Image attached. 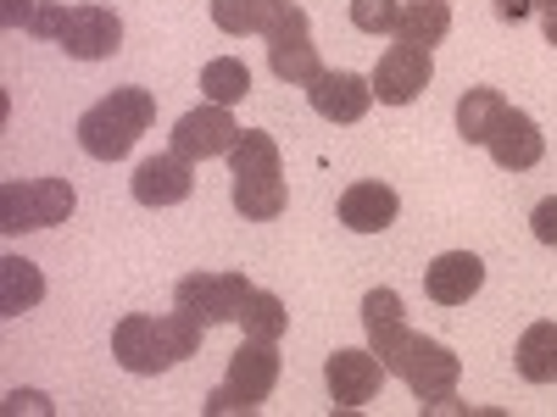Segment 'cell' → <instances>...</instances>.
<instances>
[{
	"instance_id": "cell-1",
	"label": "cell",
	"mask_w": 557,
	"mask_h": 417,
	"mask_svg": "<svg viewBox=\"0 0 557 417\" xmlns=\"http://www.w3.org/2000/svg\"><path fill=\"white\" fill-rule=\"evenodd\" d=\"M362 329H368V345L380 351L385 374H396L418 395V406H430V401H441V395L457 390L462 356L451 345L430 340V334H412L396 290H368L362 295Z\"/></svg>"
},
{
	"instance_id": "cell-2",
	"label": "cell",
	"mask_w": 557,
	"mask_h": 417,
	"mask_svg": "<svg viewBox=\"0 0 557 417\" xmlns=\"http://www.w3.org/2000/svg\"><path fill=\"white\" fill-rule=\"evenodd\" d=\"M207 323H196L190 312H168V317H146V312H128L117 329H112V356L123 374L134 379H157L168 374L173 362L196 356L201 351Z\"/></svg>"
},
{
	"instance_id": "cell-3",
	"label": "cell",
	"mask_w": 557,
	"mask_h": 417,
	"mask_svg": "<svg viewBox=\"0 0 557 417\" xmlns=\"http://www.w3.org/2000/svg\"><path fill=\"white\" fill-rule=\"evenodd\" d=\"M151 123H157V96L139 89V84H123V89H112L107 101H96L78 117V146H84V156H96V162H123L134 151V139L146 134Z\"/></svg>"
},
{
	"instance_id": "cell-4",
	"label": "cell",
	"mask_w": 557,
	"mask_h": 417,
	"mask_svg": "<svg viewBox=\"0 0 557 417\" xmlns=\"http://www.w3.org/2000/svg\"><path fill=\"white\" fill-rule=\"evenodd\" d=\"M28 34L57 39L73 62H107L123 45V17L112 7H62V0H45Z\"/></svg>"
},
{
	"instance_id": "cell-5",
	"label": "cell",
	"mask_w": 557,
	"mask_h": 417,
	"mask_svg": "<svg viewBox=\"0 0 557 417\" xmlns=\"http://www.w3.org/2000/svg\"><path fill=\"white\" fill-rule=\"evenodd\" d=\"M273 384H278V351H273V340H251V334H246V345L228 356L223 384L207 395V412H212V417L257 412V406L273 395Z\"/></svg>"
},
{
	"instance_id": "cell-6",
	"label": "cell",
	"mask_w": 557,
	"mask_h": 417,
	"mask_svg": "<svg viewBox=\"0 0 557 417\" xmlns=\"http://www.w3.org/2000/svg\"><path fill=\"white\" fill-rule=\"evenodd\" d=\"M78 206L67 178H12L0 190V235H28V228H57Z\"/></svg>"
},
{
	"instance_id": "cell-7",
	"label": "cell",
	"mask_w": 557,
	"mask_h": 417,
	"mask_svg": "<svg viewBox=\"0 0 557 417\" xmlns=\"http://www.w3.org/2000/svg\"><path fill=\"white\" fill-rule=\"evenodd\" d=\"M251 278L246 273H190V278H178V290H173V306L178 312H190L196 323H240L246 301H251Z\"/></svg>"
},
{
	"instance_id": "cell-8",
	"label": "cell",
	"mask_w": 557,
	"mask_h": 417,
	"mask_svg": "<svg viewBox=\"0 0 557 417\" xmlns=\"http://www.w3.org/2000/svg\"><path fill=\"white\" fill-rule=\"evenodd\" d=\"M235 139H240V123H235V112L218 106V101H207V106H196V112H184V117L173 123V151H178L184 162L228 156V151H235Z\"/></svg>"
},
{
	"instance_id": "cell-9",
	"label": "cell",
	"mask_w": 557,
	"mask_h": 417,
	"mask_svg": "<svg viewBox=\"0 0 557 417\" xmlns=\"http://www.w3.org/2000/svg\"><path fill=\"white\" fill-rule=\"evenodd\" d=\"M268 67H273L278 84H312V78L323 73L318 45H312V17H307L301 7H290L285 23L268 34Z\"/></svg>"
},
{
	"instance_id": "cell-10",
	"label": "cell",
	"mask_w": 557,
	"mask_h": 417,
	"mask_svg": "<svg viewBox=\"0 0 557 417\" xmlns=\"http://www.w3.org/2000/svg\"><path fill=\"white\" fill-rule=\"evenodd\" d=\"M430 78H435V62H430V51L424 45H391V51L380 56V67H374V101H385V106H412L418 96L430 89Z\"/></svg>"
},
{
	"instance_id": "cell-11",
	"label": "cell",
	"mask_w": 557,
	"mask_h": 417,
	"mask_svg": "<svg viewBox=\"0 0 557 417\" xmlns=\"http://www.w3.org/2000/svg\"><path fill=\"white\" fill-rule=\"evenodd\" d=\"M128 190H134V201L139 206H178V201H190L196 195V162H184L178 151H157V156H146L134 167V178H128Z\"/></svg>"
},
{
	"instance_id": "cell-12",
	"label": "cell",
	"mask_w": 557,
	"mask_h": 417,
	"mask_svg": "<svg viewBox=\"0 0 557 417\" xmlns=\"http://www.w3.org/2000/svg\"><path fill=\"white\" fill-rule=\"evenodd\" d=\"M307 101L323 123H362L368 106H374V78L362 73H346V67H323L312 84H307Z\"/></svg>"
},
{
	"instance_id": "cell-13",
	"label": "cell",
	"mask_w": 557,
	"mask_h": 417,
	"mask_svg": "<svg viewBox=\"0 0 557 417\" xmlns=\"http://www.w3.org/2000/svg\"><path fill=\"white\" fill-rule=\"evenodd\" d=\"M323 384H330L335 406H368L385 384V362H380L374 345L368 351H335L330 362H323Z\"/></svg>"
},
{
	"instance_id": "cell-14",
	"label": "cell",
	"mask_w": 557,
	"mask_h": 417,
	"mask_svg": "<svg viewBox=\"0 0 557 417\" xmlns=\"http://www.w3.org/2000/svg\"><path fill=\"white\" fill-rule=\"evenodd\" d=\"M485 151H491V162L507 167V173H530V167L546 156V134H541V123H535L530 112L507 106L502 123H496V134L485 139Z\"/></svg>"
},
{
	"instance_id": "cell-15",
	"label": "cell",
	"mask_w": 557,
	"mask_h": 417,
	"mask_svg": "<svg viewBox=\"0 0 557 417\" xmlns=\"http://www.w3.org/2000/svg\"><path fill=\"white\" fill-rule=\"evenodd\" d=\"M396 212H401V195L380 178H362L341 195V223L351 228V235H385V228L396 223Z\"/></svg>"
},
{
	"instance_id": "cell-16",
	"label": "cell",
	"mask_w": 557,
	"mask_h": 417,
	"mask_svg": "<svg viewBox=\"0 0 557 417\" xmlns=\"http://www.w3.org/2000/svg\"><path fill=\"white\" fill-rule=\"evenodd\" d=\"M480 285H485V262L474 251H446L424 267V290L435 306H462Z\"/></svg>"
},
{
	"instance_id": "cell-17",
	"label": "cell",
	"mask_w": 557,
	"mask_h": 417,
	"mask_svg": "<svg viewBox=\"0 0 557 417\" xmlns=\"http://www.w3.org/2000/svg\"><path fill=\"white\" fill-rule=\"evenodd\" d=\"M285 12H290V0H212V23L223 34H235V39H246V34L268 39L278 23H285Z\"/></svg>"
},
{
	"instance_id": "cell-18",
	"label": "cell",
	"mask_w": 557,
	"mask_h": 417,
	"mask_svg": "<svg viewBox=\"0 0 557 417\" xmlns=\"http://www.w3.org/2000/svg\"><path fill=\"white\" fill-rule=\"evenodd\" d=\"M45 301V273L28 256H0V317H23Z\"/></svg>"
},
{
	"instance_id": "cell-19",
	"label": "cell",
	"mask_w": 557,
	"mask_h": 417,
	"mask_svg": "<svg viewBox=\"0 0 557 417\" xmlns=\"http://www.w3.org/2000/svg\"><path fill=\"white\" fill-rule=\"evenodd\" d=\"M519 379L530 384H557V323H530L519 334Z\"/></svg>"
},
{
	"instance_id": "cell-20",
	"label": "cell",
	"mask_w": 557,
	"mask_h": 417,
	"mask_svg": "<svg viewBox=\"0 0 557 417\" xmlns=\"http://www.w3.org/2000/svg\"><path fill=\"white\" fill-rule=\"evenodd\" d=\"M507 101H502V89H462V101H457V134L469 139V146H485V139L496 134Z\"/></svg>"
},
{
	"instance_id": "cell-21",
	"label": "cell",
	"mask_w": 557,
	"mask_h": 417,
	"mask_svg": "<svg viewBox=\"0 0 557 417\" xmlns=\"http://www.w3.org/2000/svg\"><path fill=\"white\" fill-rule=\"evenodd\" d=\"M228 173H235V178H285V162H278L273 134H262V128H240L235 151H228Z\"/></svg>"
},
{
	"instance_id": "cell-22",
	"label": "cell",
	"mask_w": 557,
	"mask_h": 417,
	"mask_svg": "<svg viewBox=\"0 0 557 417\" xmlns=\"http://www.w3.org/2000/svg\"><path fill=\"white\" fill-rule=\"evenodd\" d=\"M451 34V7L446 0H412V7H401V23H396V39L401 45H441Z\"/></svg>"
},
{
	"instance_id": "cell-23",
	"label": "cell",
	"mask_w": 557,
	"mask_h": 417,
	"mask_svg": "<svg viewBox=\"0 0 557 417\" xmlns=\"http://www.w3.org/2000/svg\"><path fill=\"white\" fill-rule=\"evenodd\" d=\"M285 206H290L285 178H235V212L246 223H273Z\"/></svg>"
},
{
	"instance_id": "cell-24",
	"label": "cell",
	"mask_w": 557,
	"mask_h": 417,
	"mask_svg": "<svg viewBox=\"0 0 557 417\" xmlns=\"http://www.w3.org/2000/svg\"><path fill=\"white\" fill-rule=\"evenodd\" d=\"M201 96L218 101V106L246 101V96H251V67H246L240 56H218V62H207V67H201Z\"/></svg>"
},
{
	"instance_id": "cell-25",
	"label": "cell",
	"mask_w": 557,
	"mask_h": 417,
	"mask_svg": "<svg viewBox=\"0 0 557 417\" xmlns=\"http://www.w3.org/2000/svg\"><path fill=\"white\" fill-rule=\"evenodd\" d=\"M240 329H246L251 340H273V345H278V334L290 329V312H285V301H278L273 290H251V301H246V312H240Z\"/></svg>"
},
{
	"instance_id": "cell-26",
	"label": "cell",
	"mask_w": 557,
	"mask_h": 417,
	"mask_svg": "<svg viewBox=\"0 0 557 417\" xmlns=\"http://www.w3.org/2000/svg\"><path fill=\"white\" fill-rule=\"evenodd\" d=\"M401 7L396 0H351V28L357 34H396Z\"/></svg>"
},
{
	"instance_id": "cell-27",
	"label": "cell",
	"mask_w": 557,
	"mask_h": 417,
	"mask_svg": "<svg viewBox=\"0 0 557 417\" xmlns=\"http://www.w3.org/2000/svg\"><path fill=\"white\" fill-rule=\"evenodd\" d=\"M530 228H535L541 245H557V195H546V201L530 212Z\"/></svg>"
},
{
	"instance_id": "cell-28",
	"label": "cell",
	"mask_w": 557,
	"mask_h": 417,
	"mask_svg": "<svg viewBox=\"0 0 557 417\" xmlns=\"http://www.w3.org/2000/svg\"><path fill=\"white\" fill-rule=\"evenodd\" d=\"M546 7H552V0H496V17L502 23H524V17H535Z\"/></svg>"
},
{
	"instance_id": "cell-29",
	"label": "cell",
	"mask_w": 557,
	"mask_h": 417,
	"mask_svg": "<svg viewBox=\"0 0 557 417\" xmlns=\"http://www.w3.org/2000/svg\"><path fill=\"white\" fill-rule=\"evenodd\" d=\"M34 17H39L34 0H7V28H34Z\"/></svg>"
},
{
	"instance_id": "cell-30",
	"label": "cell",
	"mask_w": 557,
	"mask_h": 417,
	"mask_svg": "<svg viewBox=\"0 0 557 417\" xmlns=\"http://www.w3.org/2000/svg\"><path fill=\"white\" fill-rule=\"evenodd\" d=\"M541 34H546V45H557V0L541 12Z\"/></svg>"
}]
</instances>
